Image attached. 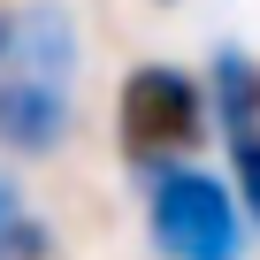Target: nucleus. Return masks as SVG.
Wrapping results in <instances>:
<instances>
[{
	"instance_id": "obj_3",
	"label": "nucleus",
	"mask_w": 260,
	"mask_h": 260,
	"mask_svg": "<svg viewBox=\"0 0 260 260\" xmlns=\"http://www.w3.org/2000/svg\"><path fill=\"white\" fill-rule=\"evenodd\" d=\"M146 230H153L161 260H237L252 222H245V199H237L230 176L176 161V169L146 176Z\"/></svg>"
},
{
	"instance_id": "obj_6",
	"label": "nucleus",
	"mask_w": 260,
	"mask_h": 260,
	"mask_svg": "<svg viewBox=\"0 0 260 260\" xmlns=\"http://www.w3.org/2000/svg\"><path fill=\"white\" fill-rule=\"evenodd\" d=\"M8 31H16V16H0V69H8Z\"/></svg>"
},
{
	"instance_id": "obj_5",
	"label": "nucleus",
	"mask_w": 260,
	"mask_h": 260,
	"mask_svg": "<svg viewBox=\"0 0 260 260\" xmlns=\"http://www.w3.org/2000/svg\"><path fill=\"white\" fill-rule=\"evenodd\" d=\"M0 260H54V237H46V222L23 207V191L0 176Z\"/></svg>"
},
{
	"instance_id": "obj_1",
	"label": "nucleus",
	"mask_w": 260,
	"mask_h": 260,
	"mask_svg": "<svg viewBox=\"0 0 260 260\" xmlns=\"http://www.w3.org/2000/svg\"><path fill=\"white\" fill-rule=\"evenodd\" d=\"M77 23L61 0H31L16 8L8 31V69H0V153L16 161H46L69 146L77 130Z\"/></svg>"
},
{
	"instance_id": "obj_2",
	"label": "nucleus",
	"mask_w": 260,
	"mask_h": 260,
	"mask_svg": "<svg viewBox=\"0 0 260 260\" xmlns=\"http://www.w3.org/2000/svg\"><path fill=\"white\" fill-rule=\"evenodd\" d=\"M207 130H214L207 77H191L176 61H138L122 77V92H115V146H122V161L138 176L191 161L207 146Z\"/></svg>"
},
{
	"instance_id": "obj_4",
	"label": "nucleus",
	"mask_w": 260,
	"mask_h": 260,
	"mask_svg": "<svg viewBox=\"0 0 260 260\" xmlns=\"http://www.w3.org/2000/svg\"><path fill=\"white\" fill-rule=\"evenodd\" d=\"M207 92H214V130H222V153H230V184L245 199V222L260 230V54L214 46Z\"/></svg>"
}]
</instances>
